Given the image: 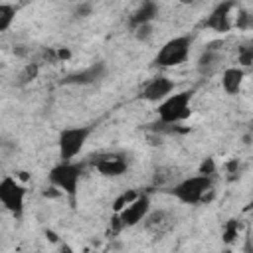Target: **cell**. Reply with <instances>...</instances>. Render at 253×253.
Segmentation results:
<instances>
[{"label":"cell","instance_id":"obj_1","mask_svg":"<svg viewBox=\"0 0 253 253\" xmlns=\"http://www.w3.org/2000/svg\"><path fill=\"white\" fill-rule=\"evenodd\" d=\"M81 176H83V164L75 162V160H59L47 174L49 184L59 190L61 194H65L71 202V206H75L77 202V194H79V184H81Z\"/></svg>","mask_w":253,"mask_h":253},{"label":"cell","instance_id":"obj_2","mask_svg":"<svg viewBox=\"0 0 253 253\" xmlns=\"http://www.w3.org/2000/svg\"><path fill=\"white\" fill-rule=\"evenodd\" d=\"M178 202L188 204V206H196V204H204L210 200V196L213 194V180L211 176L206 174H196L190 178L180 180L178 184H174L168 190Z\"/></svg>","mask_w":253,"mask_h":253},{"label":"cell","instance_id":"obj_3","mask_svg":"<svg viewBox=\"0 0 253 253\" xmlns=\"http://www.w3.org/2000/svg\"><path fill=\"white\" fill-rule=\"evenodd\" d=\"M192 95H194V91L186 89V91H178V93L172 91L168 97H164L156 107L160 123L162 125H178V123L186 121L192 115Z\"/></svg>","mask_w":253,"mask_h":253},{"label":"cell","instance_id":"obj_4","mask_svg":"<svg viewBox=\"0 0 253 253\" xmlns=\"http://www.w3.org/2000/svg\"><path fill=\"white\" fill-rule=\"evenodd\" d=\"M190 49H192V36H174L172 40H168L158 53L154 55V65L156 67H176L182 65L188 57H190Z\"/></svg>","mask_w":253,"mask_h":253},{"label":"cell","instance_id":"obj_5","mask_svg":"<svg viewBox=\"0 0 253 253\" xmlns=\"http://www.w3.org/2000/svg\"><path fill=\"white\" fill-rule=\"evenodd\" d=\"M93 132V126H65L57 134L59 160H73L85 146Z\"/></svg>","mask_w":253,"mask_h":253},{"label":"cell","instance_id":"obj_6","mask_svg":"<svg viewBox=\"0 0 253 253\" xmlns=\"http://www.w3.org/2000/svg\"><path fill=\"white\" fill-rule=\"evenodd\" d=\"M0 204L16 219H20L24 215V208H26V186L10 174L4 176L0 180Z\"/></svg>","mask_w":253,"mask_h":253},{"label":"cell","instance_id":"obj_7","mask_svg":"<svg viewBox=\"0 0 253 253\" xmlns=\"http://www.w3.org/2000/svg\"><path fill=\"white\" fill-rule=\"evenodd\" d=\"M148 211H150V198H148V194H136L125 208H121L115 213H117V217H119L123 227H134V225H138L146 217Z\"/></svg>","mask_w":253,"mask_h":253},{"label":"cell","instance_id":"obj_8","mask_svg":"<svg viewBox=\"0 0 253 253\" xmlns=\"http://www.w3.org/2000/svg\"><path fill=\"white\" fill-rule=\"evenodd\" d=\"M91 164L105 178H119L128 170V158L123 152H103L95 156Z\"/></svg>","mask_w":253,"mask_h":253},{"label":"cell","instance_id":"obj_9","mask_svg":"<svg viewBox=\"0 0 253 253\" xmlns=\"http://www.w3.org/2000/svg\"><path fill=\"white\" fill-rule=\"evenodd\" d=\"M109 73V67L105 61H93L91 65L79 69V71H73L69 75H65L59 83L61 85H79V87H87V85H95L99 81H103Z\"/></svg>","mask_w":253,"mask_h":253},{"label":"cell","instance_id":"obj_10","mask_svg":"<svg viewBox=\"0 0 253 253\" xmlns=\"http://www.w3.org/2000/svg\"><path fill=\"white\" fill-rule=\"evenodd\" d=\"M233 0H223L219 2L204 20H202V28L211 30L215 34H227L233 26L231 22V10H233Z\"/></svg>","mask_w":253,"mask_h":253},{"label":"cell","instance_id":"obj_11","mask_svg":"<svg viewBox=\"0 0 253 253\" xmlns=\"http://www.w3.org/2000/svg\"><path fill=\"white\" fill-rule=\"evenodd\" d=\"M140 223L144 225V229H146L150 235L162 237V235H166V233H170V231L174 229L176 217H174V213L168 211V210H154V211L150 210V211L146 213V217H144Z\"/></svg>","mask_w":253,"mask_h":253},{"label":"cell","instance_id":"obj_12","mask_svg":"<svg viewBox=\"0 0 253 253\" xmlns=\"http://www.w3.org/2000/svg\"><path fill=\"white\" fill-rule=\"evenodd\" d=\"M176 89V83L166 77V75H156L150 81L144 83L142 91H140V99L148 101V103H160L164 97H168L172 91Z\"/></svg>","mask_w":253,"mask_h":253},{"label":"cell","instance_id":"obj_13","mask_svg":"<svg viewBox=\"0 0 253 253\" xmlns=\"http://www.w3.org/2000/svg\"><path fill=\"white\" fill-rule=\"evenodd\" d=\"M219 43V42H217ZM217 43H208V47L202 51V55L198 57V63H196V69L202 77H211L215 75L219 69H221V63H223V53L219 47H215Z\"/></svg>","mask_w":253,"mask_h":253},{"label":"cell","instance_id":"obj_14","mask_svg":"<svg viewBox=\"0 0 253 253\" xmlns=\"http://www.w3.org/2000/svg\"><path fill=\"white\" fill-rule=\"evenodd\" d=\"M243 81H245V69L239 67V65H231V67H225L221 71V79H219L221 89L227 95H231V97H235V95L241 93Z\"/></svg>","mask_w":253,"mask_h":253},{"label":"cell","instance_id":"obj_15","mask_svg":"<svg viewBox=\"0 0 253 253\" xmlns=\"http://www.w3.org/2000/svg\"><path fill=\"white\" fill-rule=\"evenodd\" d=\"M160 14V6L156 4V0H142L138 4V8L130 14L128 18V26L134 28L138 24H148V22H154Z\"/></svg>","mask_w":253,"mask_h":253},{"label":"cell","instance_id":"obj_16","mask_svg":"<svg viewBox=\"0 0 253 253\" xmlns=\"http://www.w3.org/2000/svg\"><path fill=\"white\" fill-rule=\"evenodd\" d=\"M38 73H40V63H26L24 69L18 73V81H16V83H18L20 87L30 85L32 81H36Z\"/></svg>","mask_w":253,"mask_h":253},{"label":"cell","instance_id":"obj_17","mask_svg":"<svg viewBox=\"0 0 253 253\" xmlns=\"http://www.w3.org/2000/svg\"><path fill=\"white\" fill-rule=\"evenodd\" d=\"M16 18V6L0 2V32H6Z\"/></svg>","mask_w":253,"mask_h":253},{"label":"cell","instance_id":"obj_18","mask_svg":"<svg viewBox=\"0 0 253 253\" xmlns=\"http://www.w3.org/2000/svg\"><path fill=\"white\" fill-rule=\"evenodd\" d=\"M132 34H134V38H136L138 42L146 43V42H150V38L154 36V26H152V22H148V24H138V26L132 28Z\"/></svg>","mask_w":253,"mask_h":253},{"label":"cell","instance_id":"obj_19","mask_svg":"<svg viewBox=\"0 0 253 253\" xmlns=\"http://www.w3.org/2000/svg\"><path fill=\"white\" fill-rule=\"evenodd\" d=\"M237 233H239V221L237 219H229L225 221L223 229H221V237L225 243H233L237 239Z\"/></svg>","mask_w":253,"mask_h":253},{"label":"cell","instance_id":"obj_20","mask_svg":"<svg viewBox=\"0 0 253 253\" xmlns=\"http://www.w3.org/2000/svg\"><path fill=\"white\" fill-rule=\"evenodd\" d=\"M237 63H239V67H251L253 65V47H251V43H245L237 49Z\"/></svg>","mask_w":253,"mask_h":253},{"label":"cell","instance_id":"obj_21","mask_svg":"<svg viewBox=\"0 0 253 253\" xmlns=\"http://www.w3.org/2000/svg\"><path fill=\"white\" fill-rule=\"evenodd\" d=\"M93 10H95V6H93L91 0H81V2L75 6L73 16H75L77 20H85V18H89V16L93 14Z\"/></svg>","mask_w":253,"mask_h":253},{"label":"cell","instance_id":"obj_22","mask_svg":"<svg viewBox=\"0 0 253 253\" xmlns=\"http://www.w3.org/2000/svg\"><path fill=\"white\" fill-rule=\"evenodd\" d=\"M235 26H237V28H241V30H249V26H251V16H249V12H247V10H239V12H237Z\"/></svg>","mask_w":253,"mask_h":253},{"label":"cell","instance_id":"obj_23","mask_svg":"<svg viewBox=\"0 0 253 253\" xmlns=\"http://www.w3.org/2000/svg\"><path fill=\"white\" fill-rule=\"evenodd\" d=\"M134 196H136V192H125V194H121V196L115 200L113 210H115V211H119V210H121V208H125V206H126Z\"/></svg>","mask_w":253,"mask_h":253},{"label":"cell","instance_id":"obj_24","mask_svg":"<svg viewBox=\"0 0 253 253\" xmlns=\"http://www.w3.org/2000/svg\"><path fill=\"white\" fill-rule=\"evenodd\" d=\"M198 174H206V176H211V174H215V162H213V158H206V160L200 164V170H198Z\"/></svg>","mask_w":253,"mask_h":253},{"label":"cell","instance_id":"obj_25","mask_svg":"<svg viewBox=\"0 0 253 253\" xmlns=\"http://www.w3.org/2000/svg\"><path fill=\"white\" fill-rule=\"evenodd\" d=\"M180 4H184V6H194V4H198L200 0H178Z\"/></svg>","mask_w":253,"mask_h":253}]
</instances>
